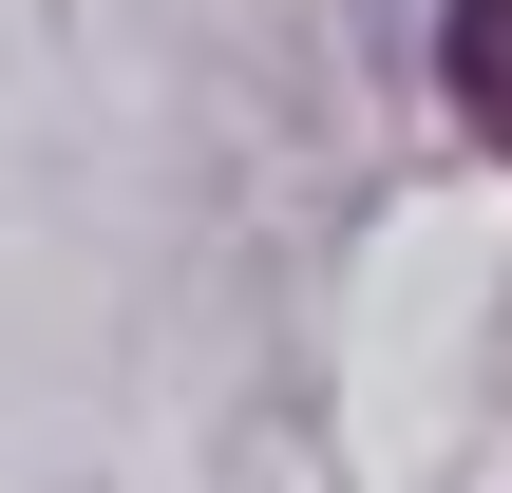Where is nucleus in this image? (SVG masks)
<instances>
[{
    "instance_id": "f257e3e1",
    "label": "nucleus",
    "mask_w": 512,
    "mask_h": 493,
    "mask_svg": "<svg viewBox=\"0 0 512 493\" xmlns=\"http://www.w3.org/2000/svg\"><path fill=\"white\" fill-rule=\"evenodd\" d=\"M437 76H456V114L512 152V0H456V38H437Z\"/></svg>"
}]
</instances>
